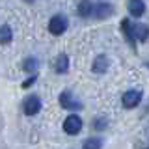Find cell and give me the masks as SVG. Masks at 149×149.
I'll return each mask as SVG.
<instances>
[{
	"instance_id": "cell-3",
	"label": "cell",
	"mask_w": 149,
	"mask_h": 149,
	"mask_svg": "<svg viewBox=\"0 0 149 149\" xmlns=\"http://www.w3.org/2000/svg\"><path fill=\"white\" fill-rule=\"evenodd\" d=\"M82 129V119L78 116H67L63 121V130L67 134H78Z\"/></svg>"
},
{
	"instance_id": "cell-5",
	"label": "cell",
	"mask_w": 149,
	"mask_h": 149,
	"mask_svg": "<svg viewBox=\"0 0 149 149\" xmlns=\"http://www.w3.org/2000/svg\"><path fill=\"white\" fill-rule=\"evenodd\" d=\"M60 104H62L63 108H69V110L82 108L80 102H77V101H73V99H71V91H63L62 95H60Z\"/></svg>"
},
{
	"instance_id": "cell-2",
	"label": "cell",
	"mask_w": 149,
	"mask_h": 149,
	"mask_svg": "<svg viewBox=\"0 0 149 149\" xmlns=\"http://www.w3.org/2000/svg\"><path fill=\"white\" fill-rule=\"evenodd\" d=\"M142 101V91L140 90H129L123 93V99H121V102H123L125 108H134V106H138V102Z\"/></svg>"
},
{
	"instance_id": "cell-8",
	"label": "cell",
	"mask_w": 149,
	"mask_h": 149,
	"mask_svg": "<svg viewBox=\"0 0 149 149\" xmlns=\"http://www.w3.org/2000/svg\"><path fill=\"white\" fill-rule=\"evenodd\" d=\"M106 67H108V60H106V56H97L95 58V62H93L91 65V69H93V73H97V74H102L106 71Z\"/></svg>"
},
{
	"instance_id": "cell-7",
	"label": "cell",
	"mask_w": 149,
	"mask_h": 149,
	"mask_svg": "<svg viewBox=\"0 0 149 149\" xmlns=\"http://www.w3.org/2000/svg\"><path fill=\"white\" fill-rule=\"evenodd\" d=\"M129 11L132 17H142L143 11H146V6H143L142 0H129Z\"/></svg>"
},
{
	"instance_id": "cell-12",
	"label": "cell",
	"mask_w": 149,
	"mask_h": 149,
	"mask_svg": "<svg viewBox=\"0 0 149 149\" xmlns=\"http://www.w3.org/2000/svg\"><path fill=\"white\" fill-rule=\"evenodd\" d=\"M11 28H9L8 24H4V26H0V43H4V45H8V43H11Z\"/></svg>"
},
{
	"instance_id": "cell-6",
	"label": "cell",
	"mask_w": 149,
	"mask_h": 149,
	"mask_svg": "<svg viewBox=\"0 0 149 149\" xmlns=\"http://www.w3.org/2000/svg\"><path fill=\"white\" fill-rule=\"evenodd\" d=\"M132 28V34H134V39L138 41H146L149 37V26L147 24H142V22H138V24L130 26Z\"/></svg>"
},
{
	"instance_id": "cell-9",
	"label": "cell",
	"mask_w": 149,
	"mask_h": 149,
	"mask_svg": "<svg viewBox=\"0 0 149 149\" xmlns=\"http://www.w3.org/2000/svg\"><path fill=\"white\" fill-rule=\"evenodd\" d=\"M112 11H114V8L108 6V4H97V6H93V15L99 17V19L108 17Z\"/></svg>"
},
{
	"instance_id": "cell-15",
	"label": "cell",
	"mask_w": 149,
	"mask_h": 149,
	"mask_svg": "<svg viewBox=\"0 0 149 149\" xmlns=\"http://www.w3.org/2000/svg\"><path fill=\"white\" fill-rule=\"evenodd\" d=\"M36 67H37V62H36L34 58H28V60H26V63H24V69H26L28 73H34V71H36Z\"/></svg>"
},
{
	"instance_id": "cell-1",
	"label": "cell",
	"mask_w": 149,
	"mask_h": 149,
	"mask_svg": "<svg viewBox=\"0 0 149 149\" xmlns=\"http://www.w3.org/2000/svg\"><path fill=\"white\" fill-rule=\"evenodd\" d=\"M22 110H24L26 116H36L37 112L41 110V101H39V97L28 95L26 99H24V102H22Z\"/></svg>"
},
{
	"instance_id": "cell-16",
	"label": "cell",
	"mask_w": 149,
	"mask_h": 149,
	"mask_svg": "<svg viewBox=\"0 0 149 149\" xmlns=\"http://www.w3.org/2000/svg\"><path fill=\"white\" fill-rule=\"evenodd\" d=\"M32 82H36V77H32V78H28V80L24 82V88H28V86H30V84Z\"/></svg>"
},
{
	"instance_id": "cell-17",
	"label": "cell",
	"mask_w": 149,
	"mask_h": 149,
	"mask_svg": "<svg viewBox=\"0 0 149 149\" xmlns=\"http://www.w3.org/2000/svg\"><path fill=\"white\" fill-rule=\"evenodd\" d=\"M26 2H30V0H26Z\"/></svg>"
},
{
	"instance_id": "cell-11",
	"label": "cell",
	"mask_w": 149,
	"mask_h": 149,
	"mask_svg": "<svg viewBox=\"0 0 149 149\" xmlns=\"http://www.w3.org/2000/svg\"><path fill=\"white\" fill-rule=\"evenodd\" d=\"M121 30H123V34H125V37L129 39V43H130V45L136 43V39H134V34H132V28H130V21H129V19H123V22H121Z\"/></svg>"
},
{
	"instance_id": "cell-4",
	"label": "cell",
	"mask_w": 149,
	"mask_h": 149,
	"mask_svg": "<svg viewBox=\"0 0 149 149\" xmlns=\"http://www.w3.org/2000/svg\"><path fill=\"white\" fill-rule=\"evenodd\" d=\"M65 28H67V19H65V17H62V15H54L52 19H50V22H49V30L52 32L54 36L63 34Z\"/></svg>"
},
{
	"instance_id": "cell-13",
	"label": "cell",
	"mask_w": 149,
	"mask_h": 149,
	"mask_svg": "<svg viewBox=\"0 0 149 149\" xmlns=\"http://www.w3.org/2000/svg\"><path fill=\"white\" fill-rule=\"evenodd\" d=\"M67 67H69V58L65 54H60L58 60H56V71H58V73H65Z\"/></svg>"
},
{
	"instance_id": "cell-14",
	"label": "cell",
	"mask_w": 149,
	"mask_h": 149,
	"mask_svg": "<svg viewBox=\"0 0 149 149\" xmlns=\"http://www.w3.org/2000/svg\"><path fill=\"white\" fill-rule=\"evenodd\" d=\"M101 146H102L101 140H86V142H84V147L86 149H99Z\"/></svg>"
},
{
	"instance_id": "cell-10",
	"label": "cell",
	"mask_w": 149,
	"mask_h": 149,
	"mask_svg": "<svg viewBox=\"0 0 149 149\" xmlns=\"http://www.w3.org/2000/svg\"><path fill=\"white\" fill-rule=\"evenodd\" d=\"M77 11H78V15H82V17H90V15H93V4L90 0H82V2L78 4Z\"/></svg>"
}]
</instances>
